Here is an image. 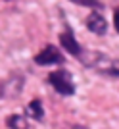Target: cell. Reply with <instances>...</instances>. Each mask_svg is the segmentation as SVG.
<instances>
[{
  "label": "cell",
  "mask_w": 119,
  "mask_h": 129,
  "mask_svg": "<svg viewBox=\"0 0 119 129\" xmlns=\"http://www.w3.org/2000/svg\"><path fill=\"white\" fill-rule=\"evenodd\" d=\"M60 43H62V46L69 54H73V56H79V54H81V46H79V43L73 39V35H71L69 31H65V33L60 35Z\"/></svg>",
  "instance_id": "4"
},
{
  "label": "cell",
  "mask_w": 119,
  "mask_h": 129,
  "mask_svg": "<svg viewBox=\"0 0 119 129\" xmlns=\"http://www.w3.org/2000/svg\"><path fill=\"white\" fill-rule=\"evenodd\" d=\"M113 21H115V29L119 31V10L115 12V16H113Z\"/></svg>",
  "instance_id": "8"
},
{
  "label": "cell",
  "mask_w": 119,
  "mask_h": 129,
  "mask_svg": "<svg viewBox=\"0 0 119 129\" xmlns=\"http://www.w3.org/2000/svg\"><path fill=\"white\" fill-rule=\"evenodd\" d=\"M29 116H33L35 119H42V116H44V110H42V104H40V100H31V104H29Z\"/></svg>",
  "instance_id": "6"
},
{
  "label": "cell",
  "mask_w": 119,
  "mask_h": 129,
  "mask_svg": "<svg viewBox=\"0 0 119 129\" xmlns=\"http://www.w3.org/2000/svg\"><path fill=\"white\" fill-rule=\"evenodd\" d=\"M73 129H87V127H81V125H75Z\"/></svg>",
  "instance_id": "9"
},
{
  "label": "cell",
  "mask_w": 119,
  "mask_h": 129,
  "mask_svg": "<svg viewBox=\"0 0 119 129\" xmlns=\"http://www.w3.org/2000/svg\"><path fill=\"white\" fill-rule=\"evenodd\" d=\"M48 81L54 85V89L60 92V94H73L75 87H73V81H71V75L67 73L65 70H58V71H52L48 75Z\"/></svg>",
  "instance_id": "1"
},
{
  "label": "cell",
  "mask_w": 119,
  "mask_h": 129,
  "mask_svg": "<svg viewBox=\"0 0 119 129\" xmlns=\"http://www.w3.org/2000/svg\"><path fill=\"white\" fill-rule=\"evenodd\" d=\"M8 127L10 129H29V125H27V119L23 118V116L14 114V116L8 118Z\"/></svg>",
  "instance_id": "5"
},
{
  "label": "cell",
  "mask_w": 119,
  "mask_h": 129,
  "mask_svg": "<svg viewBox=\"0 0 119 129\" xmlns=\"http://www.w3.org/2000/svg\"><path fill=\"white\" fill-rule=\"evenodd\" d=\"M87 27L92 33H96V35H104L106 29H108V23H106V19H104L98 12H92L90 16L87 17Z\"/></svg>",
  "instance_id": "3"
},
{
  "label": "cell",
  "mask_w": 119,
  "mask_h": 129,
  "mask_svg": "<svg viewBox=\"0 0 119 129\" xmlns=\"http://www.w3.org/2000/svg\"><path fill=\"white\" fill-rule=\"evenodd\" d=\"M77 4H83V6H94V8H102L100 2H90V0H75Z\"/></svg>",
  "instance_id": "7"
},
{
  "label": "cell",
  "mask_w": 119,
  "mask_h": 129,
  "mask_svg": "<svg viewBox=\"0 0 119 129\" xmlns=\"http://www.w3.org/2000/svg\"><path fill=\"white\" fill-rule=\"evenodd\" d=\"M35 62L40 66H52V64H62L64 62V56L60 54V50L56 48V46H46V48H42L40 52L35 56Z\"/></svg>",
  "instance_id": "2"
}]
</instances>
